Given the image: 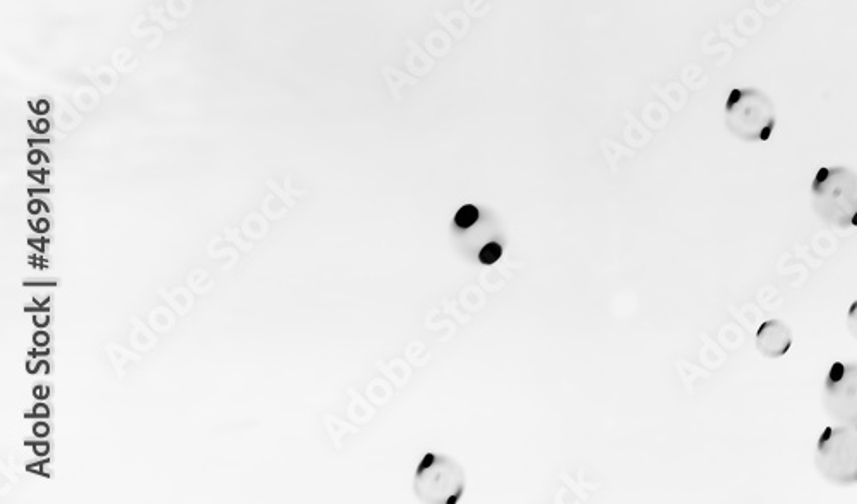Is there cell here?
Listing matches in <instances>:
<instances>
[{
    "mask_svg": "<svg viewBox=\"0 0 857 504\" xmlns=\"http://www.w3.org/2000/svg\"><path fill=\"white\" fill-rule=\"evenodd\" d=\"M31 246H35L38 251H43V246L47 244V240H30Z\"/></svg>",
    "mask_w": 857,
    "mask_h": 504,
    "instance_id": "20",
    "label": "cell"
},
{
    "mask_svg": "<svg viewBox=\"0 0 857 504\" xmlns=\"http://www.w3.org/2000/svg\"><path fill=\"white\" fill-rule=\"evenodd\" d=\"M33 323H35L38 328H45V326L50 323V316H48L47 312H38V316L33 318Z\"/></svg>",
    "mask_w": 857,
    "mask_h": 504,
    "instance_id": "13",
    "label": "cell"
},
{
    "mask_svg": "<svg viewBox=\"0 0 857 504\" xmlns=\"http://www.w3.org/2000/svg\"><path fill=\"white\" fill-rule=\"evenodd\" d=\"M33 432H35V436H38V438H45V436H48V432H50V427L45 422H38L33 427Z\"/></svg>",
    "mask_w": 857,
    "mask_h": 504,
    "instance_id": "12",
    "label": "cell"
},
{
    "mask_svg": "<svg viewBox=\"0 0 857 504\" xmlns=\"http://www.w3.org/2000/svg\"><path fill=\"white\" fill-rule=\"evenodd\" d=\"M501 254H503V249H501L498 242H491V244H487V246L480 251V263L494 264L499 258H501Z\"/></svg>",
    "mask_w": 857,
    "mask_h": 504,
    "instance_id": "8",
    "label": "cell"
},
{
    "mask_svg": "<svg viewBox=\"0 0 857 504\" xmlns=\"http://www.w3.org/2000/svg\"><path fill=\"white\" fill-rule=\"evenodd\" d=\"M26 446H33V451H35L38 456H47L48 451H50V444L45 443H33V441H26Z\"/></svg>",
    "mask_w": 857,
    "mask_h": 504,
    "instance_id": "10",
    "label": "cell"
},
{
    "mask_svg": "<svg viewBox=\"0 0 857 504\" xmlns=\"http://www.w3.org/2000/svg\"><path fill=\"white\" fill-rule=\"evenodd\" d=\"M726 126L744 143L768 141L777 126V110L772 98L756 88H738L726 102Z\"/></svg>",
    "mask_w": 857,
    "mask_h": 504,
    "instance_id": "2",
    "label": "cell"
},
{
    "mask_svg": "<svg viewBox=\"0 0 857 504\" xmlns=\"http://www.w3.org/2000/svg\"><path fill=\"white\" fill-rule=\"evenodd\" d=\"M47 463L48 462H42V463H35V465H28V467H26V470H28V472H35V474L47 475V474H45V472H42V467H45V465H47Z\"/></svg>",
    "mask_w": 857,
    "mask_h": 504,
    "instance_id": "16",
    "label": "cell"
},
{
    "mask_svg": "<svg viewBox=\"0 0 857 504\" xmlns=\"http://www.w3.org/2000/svg\"><path fill=\"white\" fill-rule=\"evenodd\" d=\"M823 408L840 426L857 427V364H834L823 386Z\"/></svg>",
    "mask_w": 857,
    "mask_h": 504,
    "instance_id": "5",
    "label": "cell"
},
{
    "mask_svg": "<svg viewBox=\"0 0 857 504\" xmlns=\"http://www.w3.org/2000/svg\"><path fill=\"white\" fill-rule=\"evenodd\" d=\"M55 282H24V287H55Z\"/></svg>",
    "mask_w": 857,
    "mask_h": 504,
    "instance_id": "17",
    "label": "cell"
},
{
    "mask_svg": "<svg viewBox=\"0 0 857 504\" xmlns=\"http://www.w3.org/2000/svg\"><path fill=\"white\" fill-rule=\"evenodd\" d=\"M33 342H35L36 347H47L48 342H50V336L45 331H38L33 336Z\"/></svg>",
    "mask_w": 857,
    "mask_h": 504,
    "instance_id": "11",
    "label": "cell"
},
{
    "mask_svg": "<svg viewBox=\"0 0 857 504\" xmlns=\"http://www.w3.org/2000/svg\"><path fill=\"white\" fill-rule=\"evenodd\" d=\"M477 220H479V210H477V206H472V204L463 206L462 210L458 211L455 216V223L460 228L472 227Z\"/></svg>",
    "mask_w": 857,
    "mask_h": 504,
    "instance_id": "7",
    "label": "cell"
},
{
    "mask_svg": "<svg viewBox=\"0 0 857 504\" xmlns=\"http://www.w3.org/2000/svg\"><path fill=\"white\" fill-rule=\"evenodd\" d=\"M816 215L832 227H857V172L849 167H823L811 184Z\"/></svg>",
    "mask_w": 857,
    "mask_h": 504,
    "instance_id": "1",
    "label": "cell"
},
{
    "mask_svg": "<svg viewBox=\"0 0 857 504\" xmlns=\"http://www.w3.org/2000/svg\"><path fill=\"white\" fill-rule=\"evenodd\" d=\"M48 415H50V410H48L47 405H36L33 414H28L26 417H48Z\"/></svg>",
    "mask_w": 857,
    "mask_h": 504,
    "instance_id": "14",
    "label": "cell"
},
{
    "mask_svg": "<svg viewBox=\"0 0 857 504\" xmlns=\"http://www.w3.org/2000/svg\"><path fill=\"white\" fill-rule=\"evenodd\" d=\"M48 393H50V390H48V386H36L35 391H33V395H35L38 400H43V398H47Z\"/></svg>",
    "mask_w": 857,
    "mask_h": 504,
    "instance_id": "15",
    "label": "cell"
},
{
    "mask_svg": "<svg viewBox=\"0 0 857 504\" xmlns=\"http://www.w3.org/2000/svg\"><path fill=\"white\" fill-rule=\"evenodd\" d=\"M42 206H45V204L40 203V201H31L30 208H28V210H30V213H35L36 215L38 211L42 210Z\"/></svg>",
    "mask_w": 857,
    "mask_h": 504,
    "instance_id": "19",
    "label": "cell"
},
{
    "mask_svg": "<svg viewBox=\"0 0 857 504\" xmlns=\"http://www.w3.org/2000/svg\"><path fill=\"white\" fill-rule=\"evenodd\" d=\"M791 347V326L780 319H770L756 331V348L767 359L784 357Z\"/></svg>",
    "mask_w": 857,
    "mask_h": 504,
    "instance_id": "6",
    "label": "cell"
},
{
    "mask_svg": "<svg viewBox=\"0 0 857 504\" xmlns=\"http://www.w3.org/2000/svg\"><path fill=\"white\" fill-rule=\"evenodd\" d=\"M48 230V220L45 218H40L38 222H36V232H40V234H45Z\"/></svg>",
    "mask_w": 857,
    "mask_h": 504,
    "instance_id": "18",
    "label": "cell"
},
{
    "mask_svg": "<svg viewBox=\"0 0 857 504\" xmlns=\"http://www.w3.org/2000/svg\"><path fill=\"white\" fill-rule=\"evenodd\" d=\"M50 354V350H45V352H31L30 357H48Z\"/></svg>",
    "mask_w": 857,
    "mask_h": 504,
    "instance_id": "22",
    "label": "cell"
},
{
    "mask_svg": "<svg viewBox=\"0 0 857 504\" xmlns=\"http://www.w3.org/2000/svg\"><path fill=\"white\" fill-rule=\"evenodd\" d=\"M45 192H48V189H36V191L35 189H30V194H45Z\"/></svg>",
    "mask_w": 857,
    "mask_h": 504,
    "instance_id": "23",
    "label": "cell"
},
{
    "mask_svg": "<svg viewBox=\"0 0 857 504\" xmlns=\"http://www.w3.org/2000/svg\"><path fill=\"white\" fill-rule=\"evenodd\" d=\"M465 475L455 460L448 456H424L415 475V492L422 501L434 504H455L462 498Z\"/></svg>",
    "mask_w": 857,
    "mask_h": 504,
    "instance_id": "4",
    "label": "cell"
},
{
    "mask_svg": "<svg viewBox=\"0 0 857 504\" xmlns=\"http://www.w3.org/2000/svg\"><path fill=\"white\" fill-rule=\"evenodd\" d=\"M30 160L31 162L35 163L38 162V155H35V153H33V155L30 156Z\"/></svg>",
    "mask_w": 857,
    "mask_h": 504,
    "instance_id": "24",
    "label": "cell"
},
{
    "mask_svg": "<svg viewBox=\"0 0 857 504\" xmlns=\"http://www.w3.org/2000/svg\"><path fill=\"white\" fill-rule=\"evenodd\" d=\"M816 468L835 486L857 484V427L832 426L818 439Z\"/></svg>",
    "mask_w": 857,
    "mask_h": 504,
    "instance_id": "3",
    "label": "cell"
},
{
    "mask_svg": "<svg viewBox=\"0 0 857 504\" xmlns=\"http://www.w3.org/2000/svg\"><path fill=\"white\" fill-rule=\"evenodd\" d=\"M36 371L48 372L50 371V366H48L47 362H40V364L36 366Z\"/></svg>",
    "mask_w": 857,
    "mask_h": 504,
    "instance_id": "21",
    "label": "cell"
},
{
    "mask_svg": "<svg viewBox=\"0 0 857 504\" xmlns=\"http://www.w3.org/2000/svg\"><path fill=\"white\" fill-rule=\"evenodd\" d=\"M847 328L851 331V335L857 340V300L852 302L849 314H847Z\"/></svg>",
    "mask_w": 857,
    "mask_h": 504,
    "instance_id": "9",
    "label": "cell"
}]
</instances>
